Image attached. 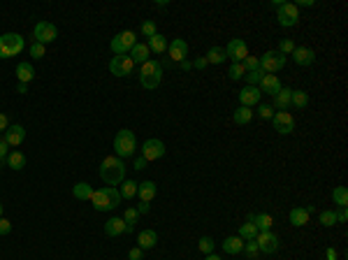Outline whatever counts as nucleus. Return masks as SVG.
Here are the masks:
<instances>
[{"label":"nucleus","instance_id":"f257e3e1","mask_svg":"<svg viewBox=\"0 0 348 260\" xmlns=\"http://www.w3.org/2000/svg\"><path fill=\"white\" fill-rule=\"evenodd\" d=\"M100 177L107 186H119L126 179V165L119 156H107L100 163Z\"/></svg>","mask_w":348,"mask_h":260},{"label":"nucleus","instance_id":"f03ea898","mask_svg":"<svg viewBox=\"0 0 348 260\" xmlns=\"http://www.w3.org/2000/svg\"><path fill=\"white\" fill-rule=\"evenodd\" d=\"M91 202H93L96 212H112V209H116L121 205V193L116 186H105L100 191H93Z\"/></svg>","mask_w":348,"mask_h":260},{"label":"nucleus","instance_id":"7ed1b4c3","mask_svg":"<svg viewBox=\"0 0 348 260\" xmlns=\"http://www.w3.org/2000/svg\"><path fill=\"white\" fill-rule=\"evenodd\" d=\"M114 151L116 156L123 160V158H130L132 153L137 151V137H135V133L132 130H128V128H123V130H119L114 137Z\"/></svg>","mask_w":348,"mask_h":260},{"label":"nucleus","instance_id":"20e7f679","mask_svg":"<svg viewBox=\"0 0 348 260\" xmlns=\"http://www.w3.org/2000/svg\"><path fill=\"white\" fill-rule=\"evenodd\" d=\"M162 81V65L158 61H146L144 65H142V70H139V84L144 86V89H158Z\"/></svg>","mask_w":348,"mask_h":260},{"label":"nucleus","instance_id":"39448f33","mask_svg":"<svg viewBox=\"0 0 348 260\" xmlns=\"http://www.w3.org/2000/svg\"><path fill=\"white\" fill-rule=\"evenodd\" d=\"M24 47H26L24 35H19V33H5V35H0V58L19 56L24 51Z\"/></svg>","mask_w":348,"mask_h":260},{"label":"nucleus","instance_id":"423d86ee","mask_svg":"<svg viewBox=\"0 0 348 260\" xmlns=\"http://www.w3.org/2000/svg\"><path fill=\"white\" fill-rule=\"evenodd\" d=\"M286 56L279 54L276 49H270V51H265L263 56H260V70H263L265 74H276L279 70H283L286 67Z\"/></svg>","mask_w":348,"mask_h":260},{"label":"nucleus","instance_id":"0eeeda50","mask_svg":"<svg viewBox=\"0 0 348 260\" xmlns=\"http://www.w3.org/2000/svg\"><path fill=\"white\" fill-rule=\"evenodd\" d=\"M137 44V35L132 31H123L119 33L116 37H112V51H114L116 56H126L130 54V49Z\"/></svg>","mask_w":348,"mask_h":260},{"label":"nucleus","instance_id":"6e6552de","mask_svg":"<svg viewBox=\"0 0 348 260\" xmlns=\"http://www.w3.org/2000/svg\"><path fill=\"white\" fill-rule=\"evenodd\" d=\"M276 12H279L276 14L279 26H283V28H293V26H297V21H300V10L295 7V3H283Z\"/></svg>","mask_w":348,"mask_h":260},{"label":"nucleus","instance_id":"1a4fd4ad","mask_svg":"<svg viewBox=\"0 0 348 260\" xmlns=\"http://www.w3.org/2000/svg\"><path fill=\"white\" fill-rule=\"evenodd\" d=\"M272 126H274V130L279 135H290L295 130V116L290 112H274Z\"/></svg>","mask_w":348,"mask_h":260},{"label":"nucleus","instance_id":"9d476101","mask_svg":"<svg viewBox=\"0 0 348 260\" xmlns=\"http://www.w3.org/2000/svg\"><path fill=\"white\" fill-rule=\"evenodd\" d=\"M255 244H258L260 253H276L279 246H281V239H279V235H274L272 230H267V232H258Z\"/></svg>","mask_w":348,"mask_h":260},{"label":"nucleus","instance_id":"9b49d317","mask_svg":"<svg viewBox=\"0 0 348 260\" xmlns=\"http://www.w3.org/2000/svg\"><path fill=\"white\" fill-rule=\"evenodd\" d=\"M33 35H35V42L49 44V42H54L56 37H58V28H56L54 24H49V21H37Z\"/></svg>","mask_w":348,"mask_h":260},{"label":"nucleus","instance_id":"f8f14e48","mask_svg":"<svg viewBox=\"0 0 348 260\" xmlns=\"http://www.w3.org/2000/svg\"><path fill=\"white\" fill-rule=\"evenodd\" d=\"M165 144H162V139H146L144 144H142V158H144L146 163H151V160H158V158L165 156Z\"/></svg>","mask_w":348,"mask_h":260},{"label":"nucleus","instance_id":"ddd939ff","mask_svg":"<svg viewBox=\"0 0 348 260\" xmlns=\"http://www.w3.org/2000/svg\"><path fill=\"white\" fill-rule=\"evenodd\" d=\"M225 56L232 63H241L248 56V44L244 40H239V37H234V40L228 42V47H225Z\"/></svg>","mask_w":348,"mask_h":260},{"label":"nucleus","instance_id":"4468645a","mask_svg":"<svg viewBox=\"0 0 348 260\" xmlns=\"http://www.w3.org/2000/svg\"><path fill=\"white\" fill-rule=\"evenodd\" d=\"M135 70V63L130 61V56H114L109 61V72L114 77H128Z\"/></svg>","mask_w":348,"mask_h":260},{"label":"nucleus","instance_id":"2eb2a0df","mask_svg":"<svg viewBox=\"0 0 348 260\" xmlns=\"http://www.w3.org/2000/svg\"><path fill=\"white\" fill-rule=\"evenodd\" d=\"M167 54H169V61L177 63V65H179L181 61H186V58H188V44H186V40L174 37L172 42L167 44Z\"/></svg>","mask_w":348,"mask_h":260},{"label":"nucleus","instance_id":"dca6fc26","mask_svg":"<svg viewBox=\"0 0 348 260\" xmlns=\"http://www.w3.org/2000/svg\"><path fill=\"white\" fill-rule=\"evenodd\" d=\"M290 56H293V61L302 67H309L316 63V51H313L311 47H295Z\"/></svg>","mask_w":348,"mask_h":260},{"label":"nucleus","instance_id":"f3484780","mask_svg":"<svg viewBox=\"0 0 348 260\" xmlns=\"http://www.w3.org/2000/svg\"><path fill=\"white\" fill-rule=\"evenodd\" d=\"M260 96H263V93H260L258 86H246V89H241V91L237 93L241 107H253V105H260Z\"/></svg>","mask_w":348,"mask_h":260},{"label":"nucleus","instance_id":"a211bd4d","mask_svg":"<svg viewBox=\"0 0 348 260\" xmlns=\"http://www.w3.org/2000/svg\"><path fill=\"white\" fill-rule=\"evenodd\" d=\"M260 93H267V96L274 98L276 93L281 91V81H279V74H263L260 79Z\"/></svg>","mask_w":348,"mask_h":260},{"label":"nucleus","instance_id":"6ab92c4d","mask_svg":"<svg viewBox=\"0 0 348 260\" xmlns=\"http://www.w3.org/2000/svg\"><path fill=\"white\" fill-rule=\"evenodd\" d=\"M246 221H251V223L258 228V232H267V230H272V225H274V218H272V214H267V212L248 214Z\"/></svg>","mask_w":348,"mask_h":260},{"label":"nucleus","instance_id":"aec40b11","mask_svg":"<svg viewBox=\"0 0 348 260\" xmlns=\"http://www.w3.org/2000/svg\"><path fill=\"white\" fill-rule=\"evenodd\" d=\"M24 139H26V128L21 123H14V126H10L5 130V142L10 146H19Z\"/></svg>","mask_w":348,"mask_h":260},{"label":"nucleus","instance_id":"412c9836","mask_svg":"<svg viewBox=\"0 0 348 260\" xmlns=\"http://www.w3.org/2000/svg\"><path fill=\"white\" fill-rule=\"evenodd\" d=\"M123 232H128V225L123 218L112 216L107 223H105V235L107 237H119V235H123Z\"/></svg>","mask_w":348,"mask_h":260},{"label":"nucleus","instance_id":"4be33fe9","mask_svg":"<svg viewBox=\"0 0 348 260\" xmlns=\"http://www.w3.org/2000/svg\"><path fill=\"white\" fill-rule=\"evenodd\" d=\"M290 96H293V89L281 86V91L274 96V105H272V107H274L276 112H288L290 109Z\"/></svg>","mask_w":348,"mask_h":260},{"label":"nucleus","instance_id":"5701e85b","mask_svg":"<svg viewBox=\"0 0 348 260\" xmlns=\"http://www.w3.org/2000/svg\"><path fill=\"white\" fill-rule=\"evenodd\" d=\"M156 244H158L156 230H142L137 235V246L142 248V251H149V248H153Z\"/></svg>","mask_w":348,"mask_h":260},{"label":"nucleus","instance_id":"b1692460","mask_svg":"<svg viewBox=\"0 0 348 260\" xmlns=\"http://www.w3.org/2000/svg\"><path fill=\"white\" fill-rule=\"evenodd\" d=\"M223 251L230 255H237L244 251V239H241L239 235H232V237H225L223 239Z\"/></svg>","mask_w":348,"mask_h":260},{"label":"nucleus","instance_id":"393cba45","mask_svg":"<svg viewBox=\"0 0 348 260\" xmlns=\"http://www.w3.org/2000/svg\"><path fill=\"white\" fill-rule=\"evenodd\" d=\"M309 216H311V214L306 212L304 207H295V209H290V214H288L290 223H293L295 228H304V225L309 223Z\"/></svg>","mask_w":348,"mask_h":260},{"label":"nucleus","instance_id":"a878e982","mask_svg":"<svg viewBox=\"0 0 348 260\" xmlns=\"http://www.w3.org/2000/svg\"><path fill=\"white\" fill-rule=\"evenodd\" d=\"M156 193H158V186L153 182H142L137 186V195H139L142 202H149V205H151V200L156 198Z\"/></svg>","mask_w":348,"mask_h":260},{"label":"nucleus","instance_id":"bb28decb","mask_svg":"<svg viewBox=\"0 0 348 260\" xmlns=\"http://www.w3.org/2000/svg\"><path fill=\"white\" fill-rule=\"evenodd\" d=\"M17 79L21 84H30L33 79H35V67L33 63H19L17 65Z\"/></svg>","mask_w":348,"mask_h":260},{"label":"nucleus","instance_id":"cd10ccee","mask_svg":"<svg viewBox=\"0 0 348 260\" xmlns=\"http://www.w3.org/2000/svg\"><path fill=\"white\" fill-rule=\"evenodd\" d=\"M149 47H146V44H142V42H137L135 44V47L130 49V61L132 63H142V65H144L146 61H149Z\"/></svg>","mask_w":348,"mask_h":260},{"label":"nucleus","instance_id":"c85d7f7f","mask_svg":"<svg viewBox=\"0 0 348 260\" xmlns=\"http://www.w3.org/2000/svg\"><path fill=\"white\" fill-rule=\"evenodd\" d=\"M149 51H153V54H165L167 51V37L160 35V33H156L153 37H149Z\"/></svg>","mask_w":348,"mask_h":260},{"label":"nucleus","instance_id":"c756f323","mask_svg":"<svg viewBox=\"0 0 348 260\" xmlns=\"http://www.w3.org/2000/svg\"><path fill=\"white\" fill-rule=\"evenodd\" d=\"M251 119H253V109L251 107H237L232 112V121L237 123V126H246V123H251Z\"/></svg>","mask_w":348,"mask_h":260},{"label":"nucleus","instance_id":"7c9ffc66","mask_svg":"<svg viewBox=\"0 0 348 260\" xmlns=\"http://www.w3.org/2000/svg\"><path fill=\"white\" fill-rule=\"evenodd\" d=\"M204 58H207V63H211V65H221V63H225L228 56H225V49L223 47H211Z\"/></svg>","mask_w":348,"mask_h":260},{"label":"nucleus","instance_id":"2f4dec72","mask_svg":"<svg viewBox=\"0 0 348 260\" xmlns=\"http://www.w3.org/2000/svg\"><path fill=\"white\" fill-rule=\"evenodd\" d=\"M137 186L139 184H135L132 179H123L121 182V188H119V193H121V200H130L137 195Z\"/></svg>","mask_w":348,"mask_h":260},{"label":"nucleus","instance_id":"473e14b6","mask_svg":"<svg viewBox=\"0 0 348 260\" xmlns=\"http://www.w3.org/2000/svg\"><path fill=\"white\" fill-rule=\"evenodd\" d=\"M5 163H7V167H12V169H17V172H19V169L26 167V156L17 149V151H10V156H7Z\"/></svg>","mask_w":348,"mask_h":260},{"label":"nucleus","instance_id":"72a5a7b5","mask_svg":"<svg viewBox=\"0 0 348 260\" xmlns=\"http://www.w3.org/2000/svg\"><path fill=\"white\" fill-rule=\"evenodd\" d=\"M306 105H309V93H306V91H302V89H297V91H293V96H290V107L304 109Z\"/></svg>","mask_w":348,"mask_h":260},{"label":"nucleus","instance_id":"f704fd0d","mask_svg":"<svg viewBox=\"0 0 348 260\" xmlns=\"http://www.w3.org/2000/svg\"><path fill=\"white\" fill-rule=\"evenodd\" d=\"M239 237L244 239V242H253V239L258 237V228H255L251 221H246V223L239 225Z\"/></svg>","mask_w":348,"mask_h":260},{"label":"nucleus","instance_id":"c9c22d12","mask_svg":"<svg viewBox=\"0 0 348 260\" xmlns=\"http://www.w3.org/2000/svg\"><path fill=\"white\" fill-rule=\"evenodd\" d=\"M72 195H74L77 200H91V195H93V188H91V184L79 182V184H74Z\"/></svg>","mask_w":348,"mask_h":260},{"label":"nucleus","instance_id":"e433bc0d","mask_svg":"<svg viewBox=\"0 0 348 260\" xmlns=\"http://www.w3.org/2000/svg\"><path fill=\"white\" fill-rule=\"evenodd\" d=\"M332 202L336 207H348V188L346 186H336L332 191Z\"/></svg>","mask_w":348,"mask_h":260},{"label":"nucleus","instance_id":"4c0bfd02","mask_svg":"<svg viewBox=\"0 0 348 260\" xmlns=\"http://www.w3.org/2000/svg\"><path fill=\"white\" fill-rule=\"evenodd\" d=\"M318 223L325 225V228H332V225H336V223H339V221H336V212H334V209H325V212H320Z\"/></svg>","mask_w":348,"mask_h":260},{"label":"nucleus","instance_id":"58836bf2","mask_svg":"<svg viewBox=\"0 0 348 260\" xmlns=\"http://www.w3.org/2000/svg\"><path fill=\"white\" fill-rule=\"evenodd\" d=\"M137 218H139V212L135 209V207H128L126 214H123V221H126L128 225V232H132L135 230V223H137Z\"/></svg>","mask_w":348,"mask_h":260},{"label":"nucleus","instance_id":"ea45409f","mask_svg":"<svg viewBox=\"0 0 348 260\" xmlns=\"http://www.w3.org/2000/svg\"><path fill=\"white\" fill-rule=\"evenodd\" d=\"M214 246H216V244H214V239H211V237H200V242H198V248H200V251H202L204 255L214 253Z\"/></svg>","mask_w":348,"mask_h":260},{"label":"nucleus","instance_id":"a19ab883","mask_svg":"<svg viewBox=\"0 0 348 260\" xmlns=\"http://www.w3.org/2000/svg\"><path fill=\"white\" fill-rule=\"evenodd\" d=\"M241 65H244V70H246V72H253V70H260V58H258V56H251V54H248L246 58L241 61Z\"/></svg>","mask_w":348,"mask_h":260},{"label":"nucleus","instance_id":"79ce46f5","mask_svg":"<svg viewBox=\"0 0 348 260\" xmlns=\"http://www.w3.org/2000/svg\"><path fill=\"white\" fill-rule=\"evenodd\" d=\"M228 74H230V79H232V81H239V79H244L246 70H244V65H241V63H232Z\"/></svg>","mask_w":348,"mask_h":260},{"label":"nucleus","instance_id":"37998d69","mask_svg":"<svg viewBox=\"0 0 348 260\" xmlns=\"http://www.w3.org/2000/svg\"><path fill=\"white\" fill-rule=\"evenodd\" d=\"M263 70H253V72H246L244 74V79H246V84L248 86H258L260 84V79H263Z\"/></svg>","mask_w":348,"mask_h":260},{"label":"nucleus","instance_id":"c03bdc74","mask_svg":"<svg viewBox=\"0 0 348 260\" xmlns=\"http://www.w3.org/2000/svg\"><path fill=\"white\" fill-rule=\"evenodd\" d=\"M293 49H295V42L286 37V40H281V42H279V49H276V51H279V54H283V56H290V54H293Z\"/></svg>","mask_w":348,"mask_h":260},{"label":"nucleus","instance_id":"a18cd8bd","mask_svg":"<svg viewBox=\"0 0 348 260\" xmlns=\"http://www.w3.org/2000/svg\"><path fill=\"white\" fill-rule=\"evenodd\" d=\"M244 253H246L251 260H255V258H258L260 248H258V244H255V239H253V242H244Z\"/></svg>","mask_w":348,"mask_h":260},{"label":"nucleus","instance_id":"49530a36","mask_svg":"<svg viewBox=\"0 0 348 260\" xmlns=\"http://www.w3.org/2000/svg\"><path fill=\"white\" fill-rule=\"evenodd\" d=\"M44 51H47V49H44V44H40V42H33V44H30V56H33V58H37V61H40V58L44 56Z\"/></svg>","mask_w":348,"mask_h":260},{"label":"nucleus","instance_id":"de8ad7c7","mask_svg":"<svg viewBox=\"0 0 348 260\" xmlns=\"http://www.w3.org/2000/svg\"><path fill=\"white\" fill-rule=\"evenodd\" d=\"M7 156H10V144L5 142V137H0V167L5 165Z\"/></svg>","mask_w":348,"mask_h":260},{"label":"nucleus","instance_id":"09e8293b","mask_svg":"<svg viewBox=\"0 0 348 260\" xmlns=\"http://www.w3.org/2000/svg\"><path fill=\"white\" fill-rule=\"evenodd\" d=\"M258 114H260V119H270L272 121V116H274V107L272 105H260V109H258Z\"/></svg>","mask_w":348,"mask_h":260},{"label":"nucleus","instance_id":"8fccbe9b","mask_svg":"<svg viewBox=\"0 0 348 260\" xmlns=\"http://www.w3.org/2000/svg\"><path fill=\"white\" fill-rule=\"evenodd\" d=\"M156 24H153V21H144V24H142V35H146V37H153L156 35Z\"/></svg>","mask_w":348,"mask_h":260},{"label":"nucleus","instance_id":"3c124183","mask_svg":"<svg viewBox=\"0 0 348 260\" xmlns=\"http://www.w3.org/2000/svg\"><path fill=\"white\" fill-rule=\"evenodd\" d=\"M142 258H144V251H142L139 246H135V248L128 251V260H142Z\"/></svg>","mask_w":348,"mask_h":260},{"label":"nucleus","instance_id":"603ef678","mask_svg":"<svg viewBox=\"0 0 348 260\" xmlns=\"http://www.w3.org/2000/svg\"><path fill=\"white\" fill-rule=\"evenodd\" d=\"M12 232V223L7 218H0V235H10Z\"/></svg>","mask_w":348,"mask_h":260},{"label":"nucleus","instance_id":"864d4df0","mask_svg":"<svg viewBox=\"0 0 348 260\" xmlns=\"http://www.w3.org/2000/svg\"><path fill=\"white\" fill-rule=\"evenodd\" d=\"M10 128V119H7V114L5 112H0V133L5 135V130Z\"/></svg>","mask_w":348,"mask_h":260},{"label":"nucleus","instance_id":"5fc2aeb1","mask_svg":"<svg viewBox=\"0 0 348 260\" xmlns=\"http://www.w3.org/2000/svg\"><path fill=\"white\" fill-rule=\"evenodd\" d=\"M336 221H339V223H346V221H348V209H346V207H339V212H336Z\"/></svg>","mask_w":348,"mask_h":260},{"label":"nucleus","instance_id":"6e6d98bb","mask_svg":"<svg viewBox=\"0 0 348 260\" xmlns=\"http://www.w3.org/2000/svg\"><path fill=\"white\" fill-rule=\"evenodd\" d=\"M207 65H209V63H207V58H204V56H200V58H195V61H193V67H195V70H204Z\"/></svg>","mask_w":348,"mask_h":260},{"label":"nucleus","instance_id":"4d7b16f0","mask_svg":"<svg viewBox=\"0 0 348 260\" xmlns=\"http://www.w3.org/2000/svg\"><path fill=\"white\" fill-rule=\"evenodd\" d=\"M325 258H327V260H336L339 255H336V251L332 246H327V248H325Z\"/></svg>","mask_w":348,"mask_h":260},{"label":"nucleus","instance_id":"13d9d810","mask_svg":"<svg viewBox=\"0 0 348 260\" xmlns=\"http://www.w3.org/2000/svg\"><path fill=\"white\" fill-rule=\"evenodd\" d=\"M313 5H316L313 0H297V3H295V7H297V10H300V7H313Z\"/></svg>","mask_w":348,"mask_h":260},{"label":"nucleus","instance_id":"bf43d9fd","mask_svg":"<svg viewBox=\"0 0 348 260\" xmlns=\"http://www.w3.org/2000/svg\"><path fill=\"white\" fill-rule=\"evenodd\" d=\"M132 167H135V169H144V167H146V160H144L142 156H139L137 160H135V165H132Z\"/></svg>","mask_w":348,"mask_h":260},{"label":"nucleus","instance_id":"052dcab7","mask_svg":"<svg viewBox=\"0 0 348 260\" xmlns=\"http://www.w3.org/2000/svg\"><path fill=\"white\" fill-rule=\"evenodd\" d=\"M179 67L184 70V72H188V70H193V63L186 58V61H181V63H179Z\"/></svg>","mask_w":348,"mask_h":260},{"label":"nucleus","instance_id":"680f3d73","mask_svg":"<svg viewBox=\"0 0 348 260\" xmlns=\"http://www.w3.org/2000/svg\"><path fill=\"white\" fill-rule=\"evenodd\" d=\"M149 209H151L149 202H142V205L137 207V212H139V214H149Z\"/></svg>","mask_w":348,"mask_h":260},{"label":"nucleus","instance_id":"e2e57ef3","mask_svg":"<svg viewBox=\"0 0 348 260\" xmlns=\"http://www.w3.org/2000/svg\"><path fill=\"white\" fill-rule=\"evenodd\" d=\"M17 91H19V93H28V84H21V81H19Z\"/></svg>","mask_w":348,"mask_h":260},{"label":"nucleus","instance_id":"0e129e2a","mask_svg":"<svg viewBox=\"0 0 348 260\" xmlns=\"http://www.w3.org/2000/svg\"><path fill=\"white\" fill-rule=\"evenodd\" d=\"M283 3H286V0H274V3H272V7H276V10H279V7H281Z\"/></svg>","mask_w":348,"mask_h":260},{"label":"nucleus","instance_id":"69168bd1","mask_svg":"<svg viewBox=\"0 0 348 260\" xmlns=\"http://www.w3.org/2000/svg\"><path fill=\"white\" fill-rule=\"evenodd\" d=\"M207 260H223V258H221V255H216V253H209V255H207Z\"/></svg>","mask_w":348,"mask_h":260},{"label":"nucleus","instance_id":"338daca9","mask_svg":"<svg viewBox=\"0 0 348 260\" xmlns=\"http://www.w3.org/2000/svg\"><path fill=\"white\" fill-rule=\"evenodd\" d=\"M0 218H3V205H0Z\"/></svg>","mask_w":348,"mask_h":260}]
</instances>
